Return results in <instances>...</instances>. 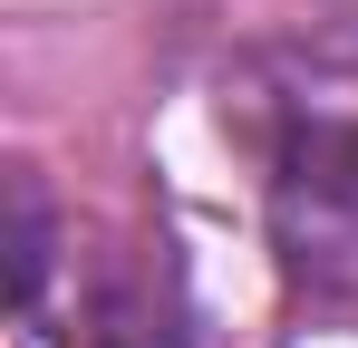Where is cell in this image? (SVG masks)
I'll list each match as a JSON object with an SVG mask.
<instances>
[{
	"label": "cell",
	"mask_w": 358,
	"mask_h": 348,
	"mask_svg": "<svg viewBox=\"0 0 358 348\" xmlns=\"http://www.w3.org/2000/svg\"><path fill=\"white\" fill-rule=\"evenodd\" d=\"M271 223L281 261L320 290H358V116H310L291 126L271 165Z\"/></svg>",
	"instance_id": "1"
}]
</instances>
